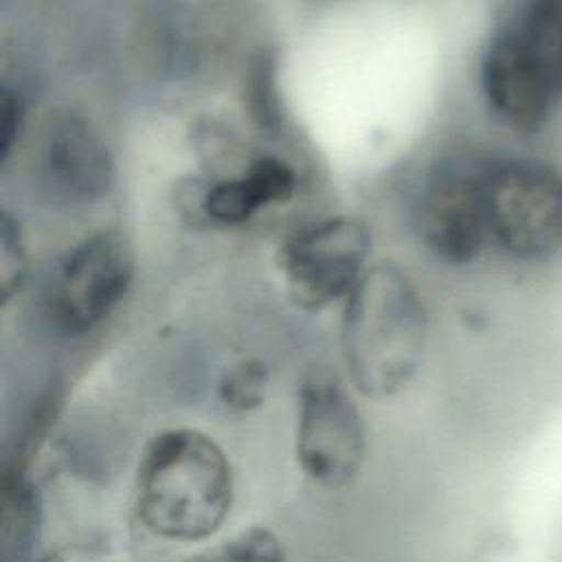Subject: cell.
<instances>
[{"label": "cell", "mask_w": 562, "mask_h": 562, "mask_svg": "<svg viewBox=\"0 0 562 562\" xmlns=\"http://www.w3.org/2000/svg\"><path fill=\"white\" fill-rule=\"evenodd\" d=\"M29 274V250L22 228L13 215L2 211L0 217V288L2 301H9L24 285Z\"/></svg>", "instance_id": "cell-14"}, {"label": "cell", "mask_w": 562, "mask_h": 562, "mask_svg": "<svg viewBox=\"0 0 562 562\" xmlns=\"http://www.w3.org/2000/svg\"><path fill=\"white\" fill-rule=\"evenodd\" d=\"M426 345L424 301L393 261L369 266L347 294L342 356L362 395L389 397L415 375Z\"/></svg>", "instance_id": "cell-2"}, {"label": "cell", "mask_w": 562, "mask_h": 562, "mask_svg": "<svg viewBox=\"0 0 562 562\" xmlns=\"http://www.w3.org/2000/svg\"><path fill=\"white\" fill-rule=\"evenodd\" d=\"M184 562H285L281 540L266 527H250Z\"/></svg>", "instance_id": "cell-11"}, {"label": "cell", "mask_w": 562, "mask_h": 562, "mask_svg": "<svg viewBox=\"0 0 562 562\" xmlns=\"http://www.w3.org/2000/svg\"><path fill=\"white\" fill-rule=\"evenodd\" d=\"M296 459L325 487L349 483L364 459L362 417L340 382L323 371L307 375L299 389Z\"/></svg>", "instance_id": "cell-7"}, {"label": "cell", "mask_w": 562, "mask_h": 562, "mask_svg": "<svg viewBox=\"0 0 562 562\" xmlns=\"http://www.w3.org/2000/svg\"><path fill=\"white\" fill-rule=\"evenodd\" d=\"M134 501L140 522L154 536L176 542L204 540L231 514V461L202 430H162L140 452Z\"/></svg>", "instance_id": "cell-1"}, {"label": "cell", "mask_w": 562, "mask_h": 562, "mask_svg": "<svg viewBox=\"0 0 562 562\" xmlns=\"http://www.w3.org/2000/svg\"><path fill=\"white\" fill-rule=\"evenodd\" d=\"M20 125H22V99L20 94L4 86L0 92V149L2 156L7 158L15 136L20 134Z\"/></svg>", "instance_id": "cell-15"}, {"label": "cell", "mask_w": 562, "mask_h": 562, "mask_svg": "<svg viewBox=\"0 0 562 562\" xmlns=\"http://www.w3.org/2000/svg\"><path fill=\"white\" fill-rule=\"evenodd\" d=\"M132 277L134 252L123 233L103 228L83 237L50 281V323L66 336L94 329L125 296Z\"/></svg>", "instance_id": "cell-5"}, {"label": "cell", "mask_w": 562, "mask_h": 562, "mask_svg": "<svg viewBox=\"0 0 562 562\" xmlns=\"http://www.w3.org/2000/svg\"><path fill=\"white\" fill-rule=\"evenodd\" d=\"M485 160L446 158L426 176L417 202L424 244L448 263H468L483 250L487 231L483 198Z\"/></svg>", "instance_id": "cell-8"}, {"label": "cell", "mask_w": 562, "mask_h": 562, "mask_svg": "<svg viewBox=\"0 0 562 562\" xmlns=\"http://www.w3.org/2000/svg\"><path fill=\"white\" fill-rule=\"evenodd\" d=\"M246 103L255 123L266 132L281 127V99L277 90V64L268 53L252 59L246 79Z\"/></svg>", "instance_id": "cell-13"}, {"label": "cell", "mask_w": 562, "mask_h": 562, "mask_svg": "<svg viewBox=\"0 0 562 562\" xmlns=\"http://www.w3.org/2000/svg\"><path fill=\"white\" fill-rule=\"evenodd\" d=\"M270 371L266 362L257 358H246L231 364L220 382H217V397L228 411L246 413L263 404L268 393Z\"/></svg>", "instance_id": "cell-12"}, {"label": "cell", "mask_w": 562, "mask_h": 562, "mask_svg": "<svg viewBox=\"0 0 562 562\" xmlns=\"http://www.w3.org/2000/svg\"><path fill=\"white\" fill-rule=\"evenodd\" d=\"M371 250L367 224L351 215L327 217L290 235L279 250V268L290 296L310 310L347 296Z\"/></svg>", "instance_id": "cell-6"}, {"label": "cell", "mask_w": 562, "mask_h": 562, "mask_svg": "<svg viewBox=\"0 0 562 562\" xmlns=\"http://www.w3.org/2000/svg\"><path fill=\"white\" fill-rule=\"evenodd\" d=\"M46 169L64 193L97 200L114 184V158L94 125L66 110L50 119L46 134Z\"/></svg>", "instance_id": "cell-9"}, {"label": "cell", "mask_w": 562, "mask_h": 562, "mask_svg": "<svg viewBox=\"0 0 562 562\" xmlns=\"http://www.w3.org/2000/svg\"><path fill=\"white\" fill-rule=\"evenodd\" d=\"M481 88L518 132L551 119L562 103V0H512L483 50Z\"/></svg>", "instance_id": "cell-3"}, {"label": "cell", "mask_w": 562, "mask_h": 562, "mask_svg": "<svg viewBox=\"0 0 562 562\" xmlns=\"http://www.w3.org/2000/svg\"><path fill=\"white\" fill-rule=\"evenodd\" d=\"M490 237L514 259L542 261L562 250V173L527 156L485 160Z\"/></svg>", "instance_id": "cell-4"}, {"label": "cell", "mask_w": 562, "mask_h": 562, "mask_svg": "<svg viewBox=\"0 0 562 562\" xmlns=\"http://www.w3.org/2000/svg\"><path fill=\"white\" fill-rule=\"evenodd\" d=\"M296 189L294 169L277 156L255 158L237 178L215 182L204 200V215L222 226H237L248 222L261 209L281 204L292 198Z\"/></svg>", "instance_id": "cell-10"}]
</instances>
